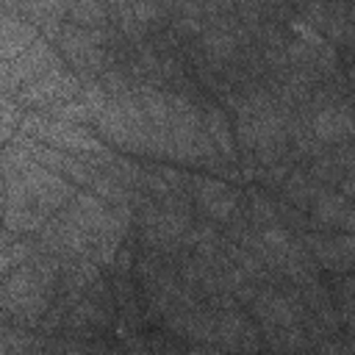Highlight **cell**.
Segmentation results:
<instances>
[{"label": "cell", "mask_w": 355, "mask_h": 355, "mask_svg": "<svg viewBox=\"0 0 355 355\" xmlns=\"http://www.w3.org/2000/svg\"><path fill=\"white\" fill-rule=\"evenodd\" d=\"M319 352H322V355H347L338 341H322V344H319Z\"/></svg>", "instance_id": "22"}, {"label": "cell", "mask_w": 355, "mask_h": 355, "mask_svg": "<svg viewBox=\"0 0 355 355\" xmlns=\"http://www.w3.org/2000/svg\"><path fill=\"white\" fill-rule=\"evenodd\" d=\"M216 333H219V344H225L227 349H244V352H255L261 347V336L252 327L250 319H244V313L239 311H225L222 319L216 322Z\"/></svg>", "instance_id": "7"}, {"label": "cell", "mask_w": 355, "mask_h": 355, "mask_svg": "<svg viewBox=\"0 0 355 355\" xmlns=\"http://www.w3.org/2000/svg\"><path fill=\"white\" fill-rule=\"evenodd\" d=\"M36 258V250H33V244H28V241H14L11 239V233L6 230V236H3V252H0V269H3V275H8V272H14L17 266H22V263H28V261H33Z\"/></svg>", "instance_id": "14"}, {"label": "cell", "mask_w": 355, "mask_h": 355, "mask_svg": "<svg viewBox=\"0 0 355 355\" xmlns=\"http://www.w3.org/2000/svg\"><path fill=\"white\" fill-rule=\"evenodd\" d=\"M344 39L355 47V6L347 8V31H344Z\"/></svg>", "instance_id": "21"}, {"label": "cell", "mask_w": 355, "mask_h": 355, "mask_svg": "<svg viewBox=\"0 0 355 355\" xmlns=\"http://www.w3.org/2000/svg\"><path fill=\"white\" fill-rule=\"evenodd\" d=\"M347 197L344 194H336V191H322L316 200H313V216L319 225H330V227H338L344 211H347Z\"/></svg>", "instance_id": "13"}, {"label": "cell", "mask_w": 355, "mask_h": 355, "mask_svg": "<svg viewBox=\"0 0 355 355\" xmlns=\"http://www.w3.org/2000/svg\"><path fill=\"white\" fill-rule=\"evenodd\" d=\"M19 130L33 136L36 141L47 144V147H55V150H64L69 155H80V158H89L92 155H108V150L86 133L83 125H75V122H64V119H55V116H47V114H22V122H19Z\"/></svg>", "instance_id": "2"}, {"label": "cell", "mask_w": 355, "mask_h": 355, "mask_svg": "<svg viewBox=\"0 0 355 355\" xmlns=\"http://www.w3.org/2000/svg\"><path fill=\"white\" fill-rule=\"evenodd\" d=\"M286 191H288V197H294V202H305L308 200V189H305V178L302 175H294L288 183H286Z\"/></svg>", "instance_id": "19"}, {"label": "cell", "mask_w": 355, "mask_h": 355, "mask_svg": "<svg viewBox=\"0 0 355 355\" xmlns=\"http://www.w3.org/2000/svg\"><path fill=\"white\" fill-rule=\"evenodd\" d=\"M313 133L330 144L347 141L355 136V116L347 105H324L313 114Z\"/></svg>", "instance_id": "8"}, {"label": "cell", "mask_w": 355, "mask_h": 355, "mask_svg": "<svg viewBox=\"0 0 355 355\" xmlns=\"http://www.w3.org/2000/svg\"><path fill=\"white\" fill-rule=\"evenodd\" d=\"M202 125H205V133L211 136V141L216 144V150L225 155V158H233L236 153V139H233V130H230V122L225 116V111L219 105H208L202 111Z\"/></svg>", "instance_id": "10"}, {"label": "cell", "mask_w": 355, "mask_h": 355, "mask_svg": "<svg viewBox=\"0 0 355 355\" xmlns=\"http://www.w3.org/2000/svg\"><path fill=\"white\" fill-rule=\"evenodd\" d=\"M130 355H141V352H130Z\"/></svg>", "instance_id": "26"}, {"label": "cell", "mask_w": 355, "mask_h": 355, "mask_svg": "<svg viewBox=\"0 0 355 355\" xmlns=\"http://www.w3.org/2000/svg\"><path fill=\"white\" fill-rule=\"evenodd\" d=\"M252 313L266 327H294L300 319V311L294 302H288L277 291H258L252 297Z\"/></svg>", "instance_id": "9"}, {"label": "cell", "mask_w": 355, "mask_h": 355, "mask_svg": "<svg viewBox=\"0 0 355 355\" xmlns=\"http://www.w3.org/2000/svg\"><path fill=\"white\" fill-rule=\"evenodd\" d=\"M78 94H80V80L72 72H67L64 67H58V69L44 72L42 78L31 80L28 86H22L17 100H19V105L50 108V105H58V103H69Z\"/></svg>", "instance_id": "4"}, {"label": "cell", "mask_w": 355, "mask_h": 355, "mask_svg": "<svg viewBox=\"0 0 355 355\" xmlns=\"http://www.w3.org/2000/svg\"><path fill=\"white\" fill-rule=\"evenodd\" d=\"M3 172H11L22 180V186L28 189L31 200L39 202V208L44 211H55V208H67L75 197L72 186L53 169L42 166L39 161L28 158L17 144H6L3 150Z\"/></svg>", "instance_id": "1"}, {"label": "cell", "mask_w": 355, "mask_h": 355, "mask_svg": "<svg viewBox=\"0 0 355 355\" xmlns=\"http://www.w3.org/2000/svg\"><path fill=\"white\" fill-rule=\"evenodd\" d=\"M50 225L44 208H6V230L8 233H36Z\"/></svg>", "instance_id": "11"}, {"label": "cell", "mask_w": 355, "mask_h": 355, "mask_svg": "<svg viewBox=\"0 0 355 355\" xmlns=\"http://www.w3.org/2000/svg\"><path fill=\"white\" fill-rule=\"evenodd\" d=\"M194 191H197V202L200 208L216 219V222H225L233 211H236V191L230 186H225L222 180H214V178H197L194 180Z\"/></svg>", "instance_id": "6"}, {"label": "cell", "mask_w": 355, "mask_h": 355, "mask_svg": "<svg viewBox=\"0 0 355 355\" xmlns=\"http://www.w3.org/2000/svg\"><path fill=\"white\" fill-rule=\"evenodd\" d=\"M158 175H161V178H164L169 186H178V183H180V172H175V169H169V166H164Z\"/></svg>", "instance_id": "23"}, {"label": "cell", "mask_w": 355, "mask_h": 355, "mask_svg": "<svg viewBox=\"0 0 355 355\" xmlns=\"http://www.w3.org/2000/svg\"><path fill=\"white\" fill-rule=\"evenodd\" d=\"M341 194H344V197H352V200H355V180H352V178H347V180L341 183Z\"/></svg>", "instance_id": "24"}, {"label": "cell", "mask_w": 355, "mask_h": 355, "mask_svg": "<svg viewBox=\"0 0 355 355\" xmlns=\"http://www.w3.org/2000/svg\"><path fill=\"white\" fill-rule=\"evenodd\" d=\"M205 50H208L211 55H216V58H227V55H233V50H236V39H233L227 31L214 28V31L205 33Z\"/></svg>", "instance_id": "16"}, {"label": "cell", "mask_w": 355, "mask_h": 355, "mask_svg": "<svg viewBox=\"0 0 355 355\" xmlns=\"http://www.w3.org/2000/svg\"><path fill=\"white\" fill-rule=\"evenodd\" d=\"M39 39H42V33L14 8V3H3V11H0V55H3V64L22 55Z\"/></svg>", "instance_id": "5"}, {"label": "cell", "mask_w": 355, "mask_h": 355, "mask_svg": "<svg viewBox=\"0 0 355 355\" xmlns=\"http://www.w3.org/2000/svg\"><path fill=\"white\" fill-rule=\"evenodd\" d=\"M344 291H347V297H352V300H355V277L344 283Z\"/></svg>", "instance_id": "25"}, {"label": "cell", "mask_w": 355, "mask_h": 355, "mask_svg": "<svg viewBox=\"0 0 355 355\" xmlns=\"http://www.w3.org/2000/svg\"><path fill=\"white\" fill-rule=\"evenodd\" d=\"M252 211H255V219L258 222H269V225H275V208L263 200V194H258V191H252Z\"/></svg>", "instance_id": "17"}, {"label": "cell", "mask_w": 355, "mask_h": 355, "mask_svg": "<svg viewBox=\"0 0 355 355\" xmlns=\"http://www.w3.org/2000/svg\"><path fill=\"white\" fill-rule=\"evenodd\" d=\"M108 14H111V6L105 3H97V0H78V3H69V19L72 25H80V28H103L108 22Z\"/></svg>", "instance_id": "12"}, {"label": "cell", "mask_w": 355, "mask_h": 355, "mask_svg": "<svg viewBox=\"0 0 355 355\" xmlns=\"http://www.w3.org/2000/svg\"><path fill=\"white\" fill-rule=\"evenodd\" d=\"M266 338L275 349L283 352H300L305 347V336L300 327H266Z\"/></svg>", "instance_id": "15"}, {"label": "cell", "mask_w": 355, "mask_h": 355, "mask_svg": "<svg viewBox=\"0 0 355 355\" xmlns=\"http://www.w3.org/2000/svg\"><path fill=\"white\" fill-rule=\"evenodd\" d=\"M338 227H341L344 233H355V205H347V211H344Z\"/></svg>", "instance_id": "20"}, {"label": "cell", "mask_w": 355, "mask_h": 355, "mask_svg": "<svg viewBox=\"0 0 355 355\" xmlns=\"http://www.w3.org/2000/svg\"><path fill=\"white\" fill-rule=\"evenodd\" d=\"M50 355H89V349L78 341H53Z\"/></svg>", "instance_id": "18"}, {"label": "cell", "mask_w": 355, "mask_h": 355, "mask_svg": "<svg viewBox=\"0 0 355 355\" xmlns=\"http://www.w3.org/2000/svg\"><path fill=\"white\" fill-rule=\"evenodd\" d=\"M61 67V58L55 55V50L50 47V42L42 36L36 44H31L22 55H17L14 61H6L3 64V92L11 94L17 86H28L31 80L42 78L44 72L50 69H58Z\"/></svg>", "instance_id": "3"}]
</instances>
